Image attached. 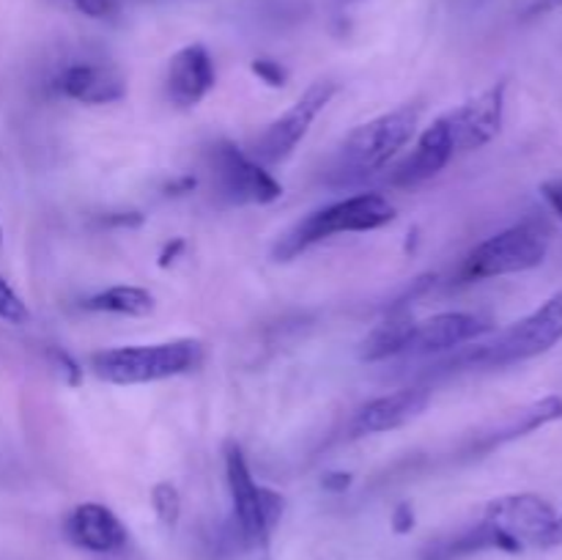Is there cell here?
<instances>
[{
    "instance_id": "obj_1",
    "label": "cell",
    "mask_w": 562,
    "mask_h": 560,
    "mask_svg": "<svg viewBox=\"0 0 562 560\" xmlns=\"http://www.w3.org/2000/svg\"><path fill=\"white\" fill-rule=\"evenodd\" d=\"M395 220V203L379 192H357L340 201L324 203L305 217L296 220L289 231L278 236L272 247L274 261H294L305 250L338 234H368Z\"/></svg>"
},
{
    "instance_id": "obj_2",
    "label": "cell",
    "mask_w": 562,
    "mask_h": 560,
    "mask_svg": "<svg viewBox=\"0 0 562 560\" xmlns=\"http://www.w3.org/2000/svg\"><path fill=\"white\" fill-rule=\"evenodd\" d=\"M203 362V346L195 338L159 344L115 346L91 355V371L110 384H148L184 377Z\"/></svg>"
},
{
    "instance_id": "obj_3",
    "label": "cell",
    "mask_w": 562,
    "mask_h": 560,
    "mask_svg": "<svg viewBox=\"0 0 562 560\" xmlns=\"http://www.w3.org/2000/svg\"><path fill=\"white\" fill-rule=\"evenodd\" d=\"M420 104L409 102L355 126L340 143L338 173L344 179H368L387 168L415 137Z\"/></svg>"
},
{
    "instance_id": "obj_4",
    "label": "cell",
    "mask_w": 562,
    "mask_h": 560,
    "mask_svg": "<svg viewBox=\"0 0 562 560\" xmlns=\"http://www.w3.org/2000/svg\"><path fill=\"white\" fill-rule=\"evenodd\" d=\"M562 340V291L549 296L541 307L527 313L525 318L514 322L488 340L467 346L461 355L464 366H486L503 368L516 366V362L532 360V357L547 355Z\"/></svg>"
},
{
    "instance_id": "obj_5",
    "label": "cell",
    "mask_w": 562,
    "mask_h": 560,
    "mask_svg": "<svg viewBox=\"0 0 562 560\" xmlns=\"http://www.w3.org/2000/svg\"><path fill=\"white\" fill-rule=\"evenodd\" d=\"M549 253V228L538 220H525L499 234L488 236L481 245L472 247L461 261L459 283H477V280L503 278V275L530 272L541 267Z\"/></svg>"
},
{
    "instance_id": "obj_6",
    "label": "cell",
    "mask_w": 562,
    "mask_h": 560,
    "mask_svg": "<svg viewBox=\"0 0 562 560\" xmlns=\"http://www.w3.org/2000/svg\"><path fill=\"white\" fill-rule=\"evenodd\" d=\"M225 481L241 541L252 549H263L285 514L283 494L252 478L245 453L234 443L225 448Z\"/></svg>"
},
{
    "instance_id": "obj_7",
    "label": "cell",
    "mask_w": 562,
    "mask_h": 560,
    "mask_svg": "<svg viewBox=\"0 0 562 560\" xmlns=\"http://www.w3.org/2000/svg\"><path fill=\"white\" fill-rule=\"evenodd\" d=\"M558 511L552 508L547 497L532 492H516L494 497L492 503L483 508L481 516V530L488 549L494 552H525L527 547H538L543 533L552 527Z\"/></svg>"
},
{
    "instance_id": "obj_8",
    "label": "cell",
    "mask_w": 562,
    "mask_h": 560,
    "mask_svg": "<svg viewBox=\"0 0 562 560\" xmlns=\"http://www.w3.org/2000/svg\"><path fill=\"white\" fill-rule=\"evenodd\" d=\"M212 176L217 195L236 206H267L283 195L272 170L228 141L212 146Z\"/></svg>"
},
{
    "instance_id": "obj_9",
    "label": "cell",
    "mask_w": 562,
    "mask_h": 560,
    "mask_svg": "<svg viewBox=\"0 0 562 560\" xmlns=\"http://www.w3.org/2000/svg\"><path fill=\"white\" fill-rule=\"evenodd\" d=\"M338 93V86L333 80H316L305 88L300 99L285 110L280 119H274L267 130L261 132V137L252 146V159H258L261 165H280L296 152L302 141L311 132L313 121L324 113L333 97Z\"/></svg>"
},
{
    "instance_id": "obj_10",
    "label": "cell",
    "mask_w": 562,
    "mask_h": 560,
    "mask_svg": "<svg viewBox=\"0 0 562 560\" xmlns=\"http://www.w3.org/2000/svg\"><path fill=\"white\" fill-rule=\"evenodd\" d=\"M445 121L453 135L456 154L477 152L499 135L505 121V82H494L492 88L477 97L467 99L464 104L445 113Z\"/></svg>"
},
{
    "instance_id": "obj_11",
    "label": "cell",
    "mask_w": 562,
    "mask_h": 560,
    "mask_svg": "<svg viewBox=\"0 0 562 560\" xmlns=\"http://www.w3.org/2000/svg\"><path fill=\"white\" fill-rule=\"evenodd\" d=\"M488 333H492V322L486 316H481V313L445 311L437 313V316L423 318V322H415L406 355H445V351L475 344V340H481Z\"/></svg>"
},
{
    "instance_id": "obj_12",
    "label": "cell",
    "mask_w": 562,
    "mask_h": 560,
    "mask_svg": "<svg viewBox=\"0 0 562 560\" xmlns=\"http://www.w3.org/2000/svg\"><path fill=\"white\" fill-rule=\"evenodd\" d=\"M217 82V69L203 44H187L170 58L165 75V97L170 104L187 110L201 104Z\"/></svg>"
},
{
    "instance_id": "obj_13",
    "label": "cell",
    "mask_w": 562,
    "mask_h": 560,
    "mask_svg": "<svg viewBox=\"0 0 562 560\" xmlns=\"http://www.w3.org/2000/svg\"><path fill=\"white\" fill-rule=\"evenodd\" d=\"M64 536L77 549L93 555H113L126 547L130 533L113 508L102 503H80L64 519Z\"/></svg>"
},
{
    "instance_id": "obj_14",
    "label": "cell",
    "mask_w": 562,
    "mask_h": 560,
    "mask_svg": "<svg viewBox=\"0 0 562 560\" xmlns=\"http://www.w3.org/2000/svg\"><path fill=\"white\" fill-rule=\"evenodd\" d=\"M428 404H431V393L426 388H404L395 390V393L379 395V399L368 401L366 406L357 410L349 432L351 437L395 432V428L417 421L428 410Z\"/></svg>"
},
{
    "instance_id": "obj_15",
    "label": "cell",
    "mask_w": 562,
    "mask_h": 560,
    "mask_svg": "<svg viewBox=\"0 0 562 560\" xmlns=\"http://www.w3.org/2000/svg\"><path fill=\"white\" fill-rule=\"evenodd\" d=\"M456 157L453 135H450V126L445 121V115H439L431 126L420 132L415 148L406 154L398 163V168L393 170V184L395 187H417L431 181L434 176L442 173L450 165V159Z\"/></svg>"
},
{
    "instance_id": "obj_16",
    "label": "cell",
    "mask_w": 562,
    "mask_h": 560,
    "mask_svg": "<svg viewBox=\"0 0 562 560\" xmlns=\"http://www.w3.org/2000/svg\"><path fill=\"white\" fill-rule=\"evenodd\" d=\"M55 91L80 104H113L126 97V80L115 66L77 60L58 71Z\"/></svg>"
},
{
    "instance_id": "obj_17",
    "label": "cell",
    "mask_w": 562,
    "mask_h": 560,
    "mask_svg": "<svg viewBox=\"0 0 562 560\" xmlns=\"http://www.w3.org/2000/svg\"><path fill=\"white\" fill-rule=\"evenodd\" d=\"M558 421H562V399L560 395H543V399L532 401V404L499 417V421L483 434L481 443H477V450H494L497 445L514 443V439L527 437V434L538 432V428Z\"/></svg>"
},
{
    "instance_id": "obj_18",
    "label": "cell",
    "mask_w": 562,
    "mask_h": 560,
    "mask_svg": "<svg viewBox=\"0 0 562 560\" xmlns=\"http://www.w3.org/2000/svg\"><path fill=\"white\" fill-rule=\"evenodd\" d=\"M417 318L412 313L398 311L390 313L384 322H379L371 333L362 338L360 344V360L366 362H382L390 357L406 355L412 340V329H415Z\"/></svg>"
},
{
    "instance_id": "obj_19",
    "label": "cell",
    "mask_w": 562,
    "mask_h": 560,
    "mask_svg": "<svg viewBox=\"0 0 562 560\" xmlns=\"http://www.w3.org/2000/svg\"><path fill=\"white\" fill-rule=\"evenodd\" d=\"M157 300L143 285H110V289L97 291L88 300H82V311L88 313H113V316L143 318L154 313Z\"/></svg>"
},
{
    "instance_id": "obj_20",
    "label": "cell",
    "mask_w": 562,
    "mask_h": 560,
    "mask_svg": "<svg viewBox=\"0 0 562 560\" xmlns=\"http://www.w3.org/2000/svg\"><path fill=\"white\" fill-rule=\"evenodd\" d=\"M151 508L165 527H176L181 519V492L176 483L159 481L151 486Z\"/></svg>"
},
{
    "instance_id": "obj_21",
    "label": "cell",
    "mask_w": 562,
    "mask_h": 560,
    "mask_svg": "<svg viewBox=\"0 0 562 560\" xmlns=\"http://www.w3.org/2000/svg\"><path fill=\"white\" fill-rule=\"evenodd\" d=\"M0 318L9 324H25L31 318V311L14 291V285L3 278V272H0Z\"/></svg>"
},
{
    "instance_id": "obj_22",
    "label": "cell",
    "mask_w": 562,
    "mask_h": 560,
    "mask_svg": "<svg viewBox=\"0 0 562 560\" xmlns=\"http://www.w3.org/2000/svg\"><path fill=\"white\" fill-rule=\"evenodd\" d=\"M69 3L77 14L88 16V20H113L119 14V0H64Z\"/></svg>"
},
{
    "instance_id": "obj_23",
    "label": "cell",
    "mask_w": 562,
    "mask_h": 560,
    "mask_svg": "<svg viewBox=\"0 0 562 560\" xmlns=\"http://www.w3.org/2000/svg\"><path fill=\"white\" fill-rule=\"evenodd\" d=\"M250 69L252 75H256L261 82H267L269 88H283L285 82H289V71H285V66L280 64V60L256 58L250 64Z\"/></svg>"
},
{
    "instance_id": "obj_24",
    "label": "cell",
    "mask_w": 562,
    "mask_h": 560,
    "mask_svg": "<svg viewBox=\"0 0 562 560\" xmlns=\"http://www.w3.org/2000/svg\"><path fill=\"white\" fill-rule=\"evenodd\" d=\"M390 525H393V530L398 533V536H406V533H412V527H415V508H412V503L395 505Z\"/></svg>"
},
{
    "instance_id": "obj_25",
    "label": "cell",
    "mask_w": 562,
    "mask_h": 560,
    "mask_svg": "<svg viewBox=\"0 0 562 560\" xmlns=\"http://www.w3.org/2000/svg\"><path fill=\"white\" fill-rule=\"evenodd\" d=\"M351 486V475L349 472H340V470H333V472H324L322 478V489L324 492H346V489Z\"/></svg>"
},
{
    "instance_id": "obj_26",
    "label": "cell",
    "mask_w": 562,
    "mask_h": 560,
    "mask_svg": "<svg viewBox=\"0 0 562 560\" xmlns=\"http://www.w3.org/2000/svg\"><path fill=\"white\" fill-rule=\"evenodd\" d=\"M541 549H552V547H562V514L554 516L552 527H549L547 533H543L541 544H538Z\"/></svg>"
},
{
    "instance_id": "obj_27",
    "label": "cell",
    "mask_w": 562,
    "mask_h": 560,
    "mask_svg": "<svg viewBox=\"0 0 562 560\" xmlns=\"http://www.w3.org/2000/svg\"><path fill=\"white\" fill-rule=\"evenodd\" d=\"M181 250H184V242H181V239H176L173 247H170V245L165 247V253H162V256H159V267H168L170 261H176L173 256H179Z\"/></svg>"
},
{
    "instance_id": "obj_28",
    "label": "cell",
    "mask_w": 562,
    "mask_h": 560,
    "mask_svg": "<svg viewBox=\"0 0 562 560\" xmlns=\"http://www.w3.org/2000/svg\"><path fill=\"white\" fill-rule=\"evenodd\" d=\"M562 0H541V3L536 5V11H552V9H560Z\"/></svg>"
},
{
    "instance_id": "obj_29",
    "label": "cell",
    "mask_w": 562,
    "mask_h": 560,
    "mask_svg": "<svg viewBox=\"0 0 562 560\" xmlns=\"http://www.w3.org/2000/svg\"><path fill=\"white\" fill-rule=\"evenodd\" d=\"M423 560H445V558H442V555L434 552V555H426V558H423Z\"/></svg>"
},
{
    "instance_id": "obj_30",
    "label": "cell",
    "mask_w": 562,
    "mask_h": 560,
    "mask_svg": "<svg viewBox=\"0 0 562 560\" xmlns=\"http://www.w3.org/2000/svg\"><path fill=\"white\" fill-rule=\"evenodd\" d=\"M0 245H3V225H0Z\"/></svg>"
},
{
    "instance_id": "obj_31",
    "label": "cell",
    "mask_w": 562,
    "mask_h": 560,
    "mask_svg": "<svg viewBox=\"0 0 562 560\" xmlns=\"http://www.w3.org/2000/svg\"><path fill=\"white\" fill-rule=\"evenodd\" d=\"M340 3H360V0H340Z\"/></svg>"
}]
</instances>
